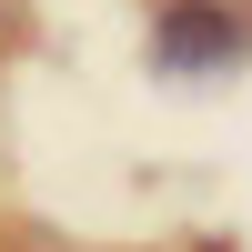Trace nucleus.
I'll use <instances>...</instances> for the list:
<instances>
[{
	"instance_id": "nucleus-1",
	"label": "nucleus",
	"mask_w": 252,
	"mask_h": 252,
	"mask_svg": "<svg viewBox=\"0 0 252 252\" xmlns=\"http://www.w3.org/2000/svg\"><path fill=\"white\" fill-rule=\"evenodd\" d=\"M252 61V31L222 0H172V10L152 20V71H172V81H222V71H242Z\"/></svg>"
},
{
	"instance_id": "nucleus-2",
	"label": "nucleus",
	"mask_w": 252,
	"mask_h": 252,
	"mask_svg": "<svg viewBox=\"0 0 252 252\" xmlns=\"http://www.w3.org/2000/svg\"><path fill=\"white\" fill-rule=\"evenodd\" d=\"M10 252H61V242H10Z\"/></svg>"
}]
</instances>
